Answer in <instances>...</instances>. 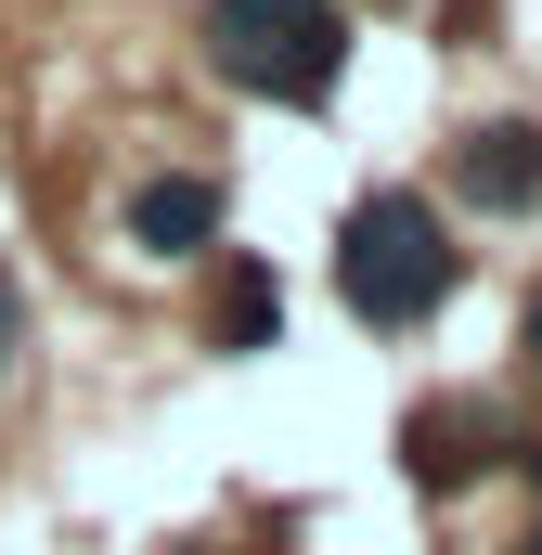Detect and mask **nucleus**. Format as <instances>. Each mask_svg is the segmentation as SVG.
I'll list each match as a JSON object with an SVG mask.
<instances>
[{"label": "nucleus", "mask_w": 542, "mask_h": 555, "mask_svg": "<svg viewBox=\"0 0 542 555\" xmlns=\"http://www.w3.org/2000/svg\"><path fill=\"white\" fill-rule=\"evenodd\" d=\"M452 194L478 220H530L542 207V117H478V130L452 142Z\"/></svg>", "instance_id": "4"}, {"label": "nucleus", "mask_w": 542, "mask_h": 555, "mask_svg": "<svg viewBox=\"0 0 542 555\" xmlns=\"http://www.w3.org/2000/svg\"><path fill=\"white\" fill-rule=\"evenodd\" d=\"M220 220H233V194H220L207 168H155V181H130V246H142V259H207Z\"/></svg>", "instance_id": "5"}, {"label": "nucleus", "mask_w": 542, "mask_h": 555, "mask_svg": "<svg viewBox=\"0 0 542 555\" xmlns=\"http://www.w3.org/2000/svg\"><path fill=\"white\" fill-rule=\"evenodd\" d=\"M207 336H220V349H271V336H284V284H271L259 259H220V297H207Z\"/></svg>", "instance_id": "6"}, {"label": "nucleus", "mask_w": 542, "mask_h": 555, "mask_svg": "<svg viewBox=\"0 0 542 555\" xmlns=\"http://www.w3.org/2000/svg\"><path fill=\"white\" fill-rule=\"evenodd\" d=\"M168 555H233V543H168Z\"/></svg>", "instance_id": "9"}, {"label": "nucleus", "mask_w": 542, "mask_h": 555, "mask_svg": "<svg viewBox=\"0 0 542 555\" xmlns=\"http://www.w3.org/2000/svg\"><path fill=\"white\" fill-rule=\"evenodd\" d=\"M517 349H530V375H542V284L517 297Z\"/></svg>", "instance_id": "7"}, {"label": "nucleus", "mask_w": 542, "mask_h": 555, "mask_svg": "<svg viewBox=\"0 0 542 555\" xmlns=\"http://www.w3.org/2000/svg\"><path fill=\"white\" fill-rule=\"evenodd\" d=\"M517 439H530V426L504 414V401H413V414H401V465H413L426 504H452L465 478L517 465Z\"/></svg>", "instance_id": "3"}, {"label": "nucleus", "mask_w": 542, "mask_h": 555, "mask_svg": "<svg viewBox=\"0 0 542 555\" xmlns=\"http://www.w3.org/2000/svg\"><path fill=\"white\" fill-rule=\"evenodd\" d=\"M13 336H26V297H13V272H0V362H13Z\"/></svg>", "instance_id": "8"}, {"label": "nucleus", "mask_w": 542, "mask_h": 555, "mask_svg": "<svg viewBox=\"0 0 542 555\" xmlns=\"http://www.w3.org/2000/svg\"><path fill=\"white\" fill-rule=\"evenodd\" d=\"M194 26H207V65L233 91L284 104V117H323L336 78H349V13L336 0H207Z\"/></svg>", "instance_id": "2"}, {"label": "nucleus", "mask_w": 542, "mask_h": 555, "mask_svg": "<svg viewBox=\"0 0 542 555\" xmlns=\"http://www.w3.org/2000/svg\"><path fill=\"white\" fill-rule=\"evenodd\" d=\"M336 297H349V323H375V336H413V323H439L452 310V284H465V246H452V220L401 194V181H375L349 220H336Z\"/></svg>", "instance_id": "1"}]
</instances>
